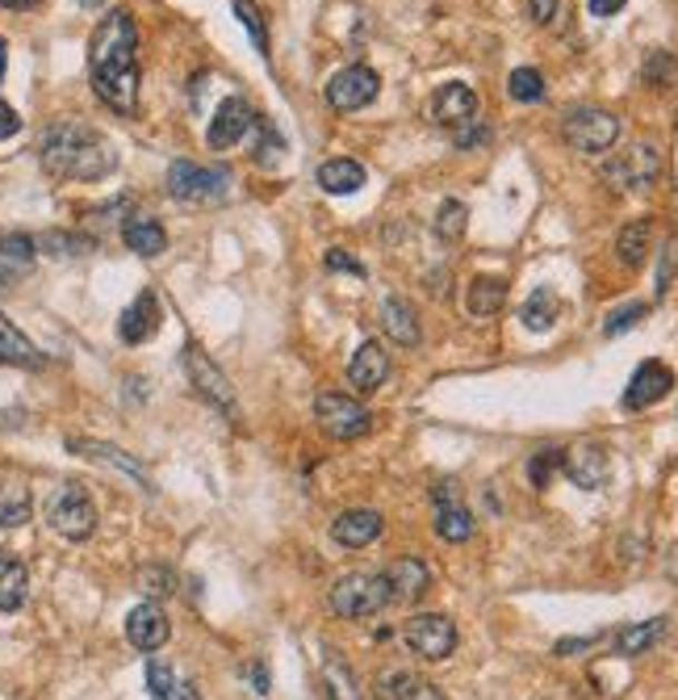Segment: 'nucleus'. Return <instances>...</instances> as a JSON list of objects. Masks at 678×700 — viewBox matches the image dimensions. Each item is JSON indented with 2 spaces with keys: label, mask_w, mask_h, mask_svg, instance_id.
<instances>
[{
  "label": "nucleus",
  "mask_w": 678,
  "mask_h": 700,
  "mask_svg": "<svg viewBox=\"0 0 678 700\" xmlns=\"http://www.w3.org/2000/svg\"><path fill=\"white\" fill-rule=\"evenodd\" d=\"M88 71L92 93L118 114L139 109V26L126 9H114L97 21L88 38Z\"/></svg>",
  "instance_id": "1"
},
{
  "label": "nucleus",
  "mask_w": 678,
  "mask_h": 700,
  "mask_svg": "<svg viewBox=\"0 0 678 700\" xmlns=\"http://www.w3.org/2000/svg\"><path fill=\"white\" fill-rule=\"evenodd\" d=\"M42 168L59 181H101L118 168V152L101 130L85 123H55L42 130L38 143Z\"/></svg>",
  "instance_id": "2"
},
{
  "label": "nucleus",
  "mask_w": 678,
  "mask_h": 700,
  "mask_svg": "<svg viewBox=\"0 0 678 700\" xmlns=\"http://www.w3.org/2000/svg\"><path fill=\"white\" fill-rule=\"evenodd\" d=\"M168 197L173 202H189V206H218L230 197V185H235V173L226 164H193V159H176L168 176Z\"/></svg>",
  "instance_id": "3"
},
{
  "label": "nucleus",
  "mask_w": 678,
  "mask_h": 700,
  "mask_svg": "<svg viewBox=\"0 0 678 700\" xmlns=\"http://www.w3.org/2000/svg\"><path fill=\"white\" fill-rule=\"evenodd\" d=\"M390 579L382 575H344L331 587V609L344 616V621H365L377 616L382 609H390Z\"/></svg>",
  "instance_id": "4"
},
{
  "label": "nucleus",
  "mask_w": 678,
  "mask_h": 700,
  "mask_svg": "<svg viewBox=\"0 0 678 700\" xmlns=\"http://www.w3.org/2000/svg\"><path fill=\"white\" fill-rule=\"evenodd\" d=\"M47 525L68 537V542H88L92 528H97V508L88 499V490L80 483H63V487L51 490L47 499Z\"/></svg>",
  "instance_id": "5"
},
{
  "label": "nucleus",
  "mask_w": 678,
  "mask_h": 700,
  "mask_svg": "<svg viewBox=\"0 0 678 700\" xmlns=\"http://www.w3.org/2000/svg\"><path fill=\"white\" fill-rule=\"evenodd\" d=\"M561 135H566V143H570L574 152H582V156H599V152H608L611 143L620 139V118L608 114V109L582 106L574 109V114H566Z\"/></svg>",
  "instance_id": "6"
},
{
  "label": "nucleus",
  "mask_w": 678,
  "mask_h": 700,
  "mask_svg": "<svg viewBox=\"0 0 678 700\" xmlns=\"http://www.w3.org/2000/svg\"><path fill=\"white\" fill-rule=\"evenodd\" d=\"M314 420L318 428L335 440H356L373 428V411L365 404H356L352 395H318L314 399Z\"/></svg>",
  "instance_id": "7"
},
{
  "label": "nucleus",
  "mask_w": 678,
  "mask_h": 700,
  "mask_svg": "<svg viewBox=\"0 0 678 700\" xmlns=\"http://www.w3.org/2000/svg\"><path fill=\"white\" fill-rule=\"evenodd\" d=\"M406 646L415 650L419 659H428V663H444L452 650H456V625H452L444 613H419L406 621Z\"/></svg>",
  "instance_id": "8"
},
{
  "label": "nucleus",
  "mask_w": 678,
  "mask_h": 700,
  "mask_svg": "<svg viewBox=\"0 0 678 700\" xmlns=\"http://www.w3.org/2000/svg\"><path fill=\"white\" fill-rule=\"evenodd\" d=\"M377 93H382V76L373 68H365V64H352V68L335 71L327 80V101L340 114H356V109L373 106Z\"/></svg>",
  "instance_id": "9"
},
{
  "label": "nucleus",
  "mask_w": 678,
  "mask_h": 700,
  "mask_svg": "<svg viewBox=\"0 0 678 700\" xmlns=\"http://www.w3.org/2000/svg\"><path fill=\"white\" fill-rule=\"evenodd\" d=\"M658 173H661V152L654 143H637L620 159H611L608 168H603V181H608L611 189L632 193V189H649L658 181Z\"/></svg>",
  "instance_id": "10"
},
{
  "label": "nucleus",
  "mask_w": 678,
  "mask_h": 700,
  "mask_svg": "<svg viewBox=\"0 0 678 700\" xmlns=\"http://www.w3.org/2000/svg\"><path fill=\"white\" fill-rule=\"evenodd\" d=\"M561 470L570 474V483H574V487L599 490L611 478V457H608L603 445L582 440V445H574V449H566V454H561Z\"/></svg>",
  "instance_id": "11"
},
{
  "label": "nucleus",
  "mask_w": 678,
  "mask_h": 700,
  "mask_svg": "<svg viewBox=\"0 0 678 700\" xmlns=\"http://www.w3.org/2000/svg\"><path fill=\"white\" fill-rule=\"evenodd\" d=\"M185 369H189V382L197 386L202 399H209V404L223 407V411L235 407V390L226 382V373L202 352V344H185Z\"/></svg>",
  "instance_id": "12"
},
{
  "label": "nucleus",
  "mask_w": 678,
  "mask_h": 700,
  "mask_svg": "<svg viewBox=\"0 0 678 700\" xmlns=\"http://www.w3.org/2000/svg\"><path fill=\"white\" fill-rule=\"evenodd\" d=\"M256 126V109L247 106L244 97H226L223 106L214 109V123L206 130V143L214 152H226V147H235V143L244 139L247 130Z\"/></svg>",
  "instance_id": "13"
},
{
  "label": "nucleus",
  "mask_w": 678,
  "mask_h": 700,
  "mask_svg": "<svg viewBox=\"0 0 678 700\" xmlns=\"http://www.w3.org/2000/svg\"><path fill=\"white\" fill-rule=\"evenodd\" d=\"M432 118L440 126H452V130H465V126L478 123V93L461 80L452 85H440L432 97Z\"/></svg>",
  "instance_id": "14"
},
{
  "label": "nucleus",
  "mask_w": 678,
  "mask_h": 700,
  "mask_svg": "<svg viewBox=\"0 0 678 700\" xmlns=\"http://www.w3.org/2000/svg\"><path fill=\"white\" fill-rule=\"evenodd\" d=\"M670 386H675V369L661 366V361H641L637 373L628 378L625 407L628 411H645V407H654L658 399H666V395H670Z\"/></svg>",
  "instance_id": "15"
},
{
  "label": "nucleus",
  "mask_w": 678,
  "mask_h": 700,
  "mask_svg": "<svg viewBox=\"0 0 678 700\" xmlns=\"http://www.w3.org/2000/svg\"><path fill=\"white\" fill-rule=\"evenodd\" d=\"M126 638H130V646L143 650V654H156V650L173 638L168 613L159 609L156 600H147V604H139V609H130V616H126Z\"/></svg>",
  "instance_id": "16"
},
{
  "label": "nucleus",
  "mask_w": 678,
  "mask_h": 700,
  "mask_svg": "<svg viewBox=\"0 0 678 700\" xmlns=\"http://www.w3.org/2000/svg\"><path fill=\"white\" fill-rule=\"evenodd\" d=\"M382 528H385L382 512L348 508L331 521V537L344 545V550H365V545H373L377 537H382Z\"/></svg>",
  "instance_id": "17"
},
{
  "label": "nucleus",
  "mask_w": 678,
  "mask_h": 700,
  "mask_svg": "<svg viewBox=\"0 0 678 700\" xmlns=\"http://www.w3.org/2000/svg\"><path fill=\"white\" fill-rule=\"evenodd\" d=\"M385 378H390V352L377 340H365L348 361V386H356L361 395H373Z\"/></svg>",
  "instance_id": "18"
},
{
  "label": "nucleus",
  "mask_w": 678,
  "mask_h": 700,
  "mask_svg": "<svg viewBox=\"0 0 678 700\" xmlns=\"http://www.w3.org/2000/svg\"><path fill=\"white\" fill-rule=\"evenodd\" d=\"M435 533L452 545H461L473 537V516H470V508L456 499V490L452 487L435 490Z\"/></svg>",
  "instance_id": "19"
},
{
  "label": "nucleus",
  "mask_w": 678,
  "mask_h": 700,
  "mask_svg": "<svg viewBox=\"0 0 678 700\" xmlns=\"http://www.w3.org/2000/svg\"><path fill=\"white\" fill-rule=\"evenodd\" d=\"M156 332H159V298L156 290H143L122 311V319H118V336H122L126 344H143V340H151Z\"/></svg>",
  "instance_id": "20"
},
{
  "label": "nucleus",
  "mask_w": 678,
  "mask_h": 700,
  "mask_svg": "<svg viewBox=\"0 0 678 700\" xmlns=\"http://www.w3.org/2000/svg\"><path fill=\"white\" fill-rule=\"evenodd\" d=\"M385 579H390V600L394 604H411V600H419V595L432 587V571L419 558H394Z\"/></svg>",
  "instance_id": "21"
},
{
  "label": "nucleus",
  "mask_w": 678,
  "mask_h": 700,
  "mask_svg": "<svg viewBox=\"0 0 678 700\" xmlns=\"http://www.w3.org/2000/svg\"><path fill=\"white\" fill-rule=\"evenodd\" d=\"M68 449H71V454H80V457H92V461H105V466H118L122 474H130L135 483H143V487L151 490L147 466H143V461H135L130 454H122L118 445H105V440H88V437H71Z\"/></svg>",
  "instance_id": "22"
},
{
  "label": "nucleus",
  "mask_w": 678,
  "mask_h": 700,
  "mask_svg": "<svg viewBox=\"0 0 678 700\" xmlns=\"http://www.w3.org/2000/svg\"><path fill=\"white\" fill-rule=\"evenodd\" d=\"M30 235H0V285H18L21 278H30L38 252Z\"/></svg>",
  "instance_id": "23"
},
{
  "label": "nucleus",
  "mask_w": 678,
  "mask_h": 700,
  "mask_svg": "<svg viewBox=\"0 0 678 700\" xmlns=\"http://www.w3.org/2000/svg\"><path fill=\"white\" fill-rule=\"evenodd\" d=\"M0 361H4V366H18V369H42L47 366V357L35 349V340H30V336H21V328H13L4 315H0Z\"/></svg>",
  "instance_id": "24"
},
{
  "label": "nucleus",
  "mask_w": 678,
  "mask_h": 700,
  "mask_svg": "<svg viewBox=\"0 0 678 700\" xmlns=\"http://www.w3.org/2000/svg\"><path fill=\"white\" fill-rule=\"evenodd\" d=\"M377 700H444V692L411 671H385L377 680Z\"/></svg>",
  "instance_id": "25"
},
{
  "label": "nucleus",
  "mask_w": 678,
  "mask_h": 700,
  "mask_svg": "<svg viewBox=\"0 0 678 700\" xmlns=\"http://www.w3.org/2000/svg\"><path fill=\"white\" fill-rule=\"evenodd\" d=\"M666 616H654V621H641V625H625L616 633V654L620 659H637V654H649L666 638Z\"/></svg>",
  "instance_id": "26"
},
{
  "label": "nucleus",
  "mask_w": 678,
  "mask_h": 700,
  "mask_svg": "<svg viewBox=\"0 0 678 700\" xmlns=\"http://www.w3.org/2000/svg\"><path fill=\"white\" fill-rule=\"evenodd\" d=\"M382 328L390 332L394 344H402V349H415L419 344V315H415V307H411V302H402V298H385Z\"/></svg>",
  "instance_id": "27"
},
{
  "label": "nucleus",
  "mask_w": 678,
  "mask_h": 700,
  "mask_svg": "<svg viewBox=\"0 0 678 700\" xmlns=\"http://www.w3.org/2000/svg\"><path fill=\"white\" fill-rule=\"evenodd\" d=\"M365 164H356V159H327V164H318V185L323 193H335V197H344V193H356L365 185Z\"/></svg>",
  "instance_id": "28"
},
{
  "label": "nucleus",
  "mask_w": 678,
  "mask_h": 700,
  "mask_svg": "<svg viewBox=\"0 0 678 700\" xmlns=\"http://www.w3.org/2000/svg\"><path fill=\"white\" fill-rule=\"evenodd\" d=\"M323 688H327L331 700H361L356 671H352L348 659H344L340 650H327V654H323Z\"/></svg>",
  "instance_id": "29"
},
{
  "label": "nucleus",
  "mask_w": 678,
  "mask_h": 700,
  "mask_svg": "<svg viewBox=\"0 0 678 700\" xmlns=\"http://www.w3.org/2000/svg\"><path fill=\"white\" fill-rule=\"evenodd\" d=\"M122 240H126V247H130V252H139V256H159V252L168 247V231L159 227L156 218L135 214V218L122 227Z\"/></svg>",
  "instance_id": "30"
},
{
  "label": "nucleus",
  "mask_w": 678,
  "mask_h": 700,
  "mask_svg": "<svg viewBox=\"0 0 678 700\" xmlns=\"http://www.w3.org/2000/svg\"><path fill=\"white\" fill-rule=\"evenodd\" d=\"M649 244H654V223L649 218H637V223H628L620 235H616V256L625 269H641L645 256H649Z\"/></svg>",
  "instance_id": "31"
},
{
  "label": "nucleus",
  "mask_w": 678,
  "mask_h": 700,
  "mask_svg": "<svg viewBox=\"0 0 678 700\" xmlns=\"http://www.w3.org/2000/svg\"><path fill=\"white\" fill-rule=\"evenodd\" d=\"M30 592V575H26V562L21 558H0V613H18Z\"/></svg>",
  "instance_id": "32"
},
{
  "label": "nucleus",
  "mask_w": 678,
  "mask_h": 700,
  "mask_svg": "<svg viewBox=\"0 0 678 700\" xmlns=\"http://www.w3.org/2000/svg\"><path fill=\"white\" fill-rule=\"evenodd\" d=\"M147 692L156 700H202L193 683L176 680V671L164 663V659H151V663H147Z\"/></svg>",
  "instance_id": "33"
},
{
  "label": "nucleus",
  "mask_w": 678,
  "mask_h": 700,
  "mask_svg": "<svg viewBox=\"0 0 678 700\" xmlns=\"http://www.w3.org/2000/svg\"><path fill=\"white\" fill-rule=\"evenodd\" d=\"M507 302V281L503 278H473L470 281V294H465V307H470V315L478 319H490L499 315Z\"/></svg>",
  "instance_id": "34"
},
{
  "label": "nucleus",
  "mask_w": 678,
  "mask_h": 700,
  "mask_svg": "<svg viewBox=\"0 0 678 700\" xmlns=\"http://www.w3.org/2000/svg\"><path fill=\"white\" fill-rule=\"evenodd\" d=\"M557 315H561V298H557L549 285L532 290V298L523 302V311H520V319H523V328H528V332H549V328L557 323Z\"/></svg>",
  "instance_id": "35"
},
{
  "label": "nucleus",
  "mask_w": 678,
  "mask_h": 700,
  "mask_svg": "<svg viewBox=\"0 0 678 700\" xmlns=\"http://www.w3.org/2000/svg\"><path fill=\"white\" fill-rule=\"evenodd\" d=\"M35 512V499L21 483H9L0 487V528H21Z\"/></svg>",
  "instance_id": "36"
},
{
  "label": "nucleus",
  "mask_w": 678,
  "mask_h": 700,
  "mask_svg": "<svg viewBox=\"0 0 678 700\" xmlns=\"http://www.w3.org/2000/svg\"><path fill=\"white\" fill-rule=\"evenodd\" d=\"M465 227H470V206L449 197V202L440 206V214H435V235H440L444 244H456V240L465 235Z\"/></svg>",
  "instance_id": "37"
},
{
  "label": "nucleus",
  "mask_w": 678,
  "mask_h": 700,
  "mask_svg": "<svg viewBox=\"0 0 678 700\" xmlns=\"http://www.w3.org/2000/svg\"><path fill=\"white\" fill-rule=\"evenodd\" d=\"M507 93L520 101V106H532L544 97V76L537 68H515L511 71V80H507Z\"/></svg>",
  "instance_id": "38"
},
{
  "label": "nucleus",
  "mask_w": 678,
  "mask_h": 700,
  "mask_svg": "<svg viewBox=\"0 0 678 700\" xmlns=\"http://www.w3.org/2000/svg\"><path fill=\"white\" fill-rule=\"evenodd\" d=\"M235 18L244 21V30L252 35V42H256V51L268 59V30H264V13H261V4L256 0H235Z\"/></svg>",
  "instance_id": "39"
},
{
  "label": "nucleus",
  "mask_w": 678,
  "mask_h": 700,
  "mask_svg": "<svg viewBox=\"0 0 678 700\" xmlns=\"http://www.w3.org/2000/svg\"><path fill=\"white\" fill-rule=\"evenodd\" d=\"M561 470V449H540L532 461H528V478L532 487H549V478Z\"/></svg>",
  "instance_id": "40"
},
{
  "label": "nucleus",
  "mask_w": 678,
  "mask_h": 700,
  "mask_svg": "<svg viewBox=\"0 0 678 700\" xmlns=\"http://www.w3.org/2000/svg\"><path fill=\"white\" fill-rule=\"evenodd\" d=\"M256 126L264 130V139L252 147V159H256V164H264V168H273V164H277V156H281V135L268 123H264L261 114H256Z\"/></svg>",
  "instance_id": "41"
},
{
  "label": "nucleus",
  "mask_w": 678,
  "mask_h": 700,
  "mask_svg": "<svg viewBox=\"0 0 678 700\" xmlns=\"http://www.w3.org/2000/svg\"><path fill=\"white\" fill-rule=\"evenodd\" d=\"M645 311H649L645 302H628V307H620V311H611L608 323H603V332L620 336V332H628V328H637V323L645 319Z\"/></svg>",
  "instance_id": "42"
},
{
  "label": "nucleus",
  "mask_w": 678,
  "mask_h": 700,
  "mask_svg": "<svg viewBox=\"0 0 678 700\" xmlns=\"http://www.w3.org/2000/svg\"><path fill=\"white\" fill-rule=\"evenodd\" d=\"M327 269H331V273H352V278H365V264L356 261V256H348L344 247H331V252H327Z\"/></svg>",
  "instance_id": "43"
},
{
  "label": "nucleus",
  "mask_w": 678,
  "mask_h": 700,
  "mask_svg": "<svg viewBox=\"0 0 678 700\" xmlns=\"http://www.w3.org/2000/svg\"><path fill=\"white\" fill-rule=\"evenodd\" d=\"M139 583H143V592H151V595H168V592H176V587H173V575H168L164 566H147Z\"/></svg>",
  "instance_id": "44"
},
{
  "label": "nucleus",
  "mask_w": 678,
  "mask_h": 700,
  "mask_svg": "<svg viewBox=\"0 0 678 700\" xmlns=\"http://www.w3.org/2000/svg\"><path fill=\"white\" fill-rule=\"evenodd\" d=\"M42 247H51L59 256H76V252H85V240H76V235H63V231H51V235H42Z\"/></svg>",
  "instance_id": "45"
},
{
  "label": "nucleus",
  "mask_w": 678,
  "mask_h": 700,
  "mask_svg": "<svg viewBox=\"0 0 678 700\" xmlns=\"http://www.w3.org/2000/svg\"><path fill=\"white\" fill-rule=\"evenodd\" d=\"M21 130V118H18V109L9 106V101H0V139H13Z\"/></svg>",
  "instance_id": "46"
},
{
  "label": "nucleus",
  "mask_w": 678,
  "mask_h": 700,
  "mask_svg": "<svg viewBox=\"0 0 678 700\" xmlns=\"http://www.w3.org/2000/svg\"><path fill=\"white\" fill-rule=\"evenodd\" d=\"M557 4H561V0H528V13H532L537 26H549V21L557 18Z\"/></svg>",
  "instance_id": "47"
},
{
  "label": "nucleus",
  "mask_w": 678,
  "mask_h": 700,
  "mask_svg": "<svg viewBox=\"0 0 678 700\" xmlns=\"http://www.w3.org/2000/svg\"><path fill=\"white\" fill-rule=\"evenodd\" d=\"M587 4H591V13H595V18H616V13L625 9L628 0H587Z\"/></svg>",
  "instance_id": "48"
},
{
  "label": "nucleus",
  "mask_w": 678,
  "mask_h": 700,
  "mask_svg": "<svg viewBox=\"0 0 678 700\" xmlns=\"http://www.w3.org/2000/svg\"><path fill=\"white\" fill-rule=\"evenodd\" d=\"M244 675H247V683H252V692H268V671L264 667H244Z\"/></svg>",
  "instance_id": "49"
},
{
  "label": "nucleus",
  "mask_w": 678,
  "mask_h": 700,
  "mask_svg": "<svg viewBox=\"0 0 678 700\" xmlns=\"http://www.w3.org/2000/svg\"><path fill=\"white\" fill-rule=\"evenodd\" d=\"M587 646H595V638H570V642H557V654H574Z\"/></svg>",
  "instance_id": "50"
},
{
  "label": "nucleus",
  "mask_w": 678,
  "mask_h": 700,
  "mask_svg": "<svg viewBox=\"0 0 678 700\" xmlns=\"http://www.w3.org/2000/svg\"><path fill=\"white\" fill-rule=\"evenodd\" d=\"M0 4H4V9H35L38 0H0Z\"/></svg>",
  "instance_id": "51"
},
{
  "label": "nucleus",
  "mask_w": 678,
  "mask_h": 700,
  "mask_svg": "<svg viewBox=\"0 0 678 700\" xmlns=\"http://www.w3.org/2000/svg\"><path fill=\"white\" fill-rule=\"evenodd\" d=\"M4 68H9V55H4V38H0V80H4Z\"/></svg>",
  "instance_id": "52"
},
{
  "label": "nucleus",
  "mask_w": 678,
  "mask_h": 700,
  "mask_svg": "<svg viewBox=\"0 0 678 700\" xmlns=\"http://www.w3.org/2000/svg\"><path fill=\"white\" fill-rule=\"evenodd\" d=\"M85 4H97V0H85Z\"/></svg>",
  "instance_id": "53"
}]
</instances>
